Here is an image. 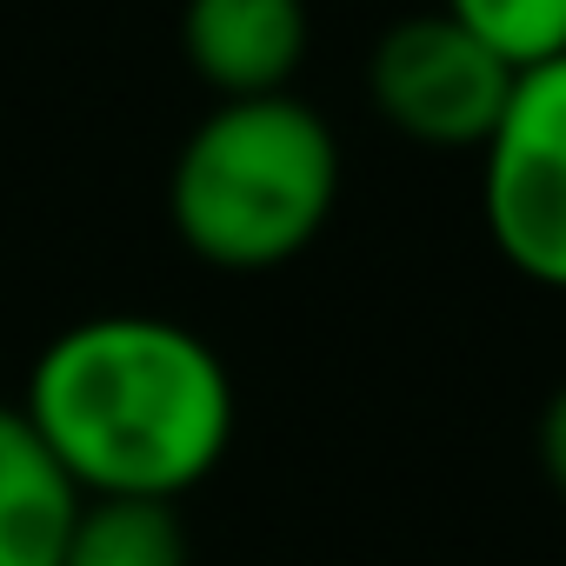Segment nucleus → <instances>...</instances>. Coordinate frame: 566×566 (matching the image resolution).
<instances>
[{"instance_id":"6e6552de","label":"nucleus","mask_w":566,"mask_h":566,"mask_svg":"<svg viewBox=\"0 0 566 566\" xmlns=\"http://www.w3.org/2000/svg\"><path fill=\"white\" fill-rule=\"evenodd\" d=\"M440 14L467 28L486 54H500L513 74L566 54V0H440Z\"/></svg>"},{"instance_id":"39448f33","label":"nucleus","mask_w":566,"mask_h":566,"mask_svg":"<svg viewBox=\"0 0 566 566\" xmlns=\"http://www.w3.org/2000/svg\"><path fill=\"white\" fill-rule=\"evenodd\" d=\"M180 54L213 101L287 94L307 61V0H187Z\"/></svg>"},{"instance_id":"7ed1b4c3","label":"nucleus","mask_w":566,"mask_h":566,"mask_svg":"<svg viewBox=\"0 0 566 566\" xmlns=\"http://www.w3.org/2000/svg\"><path fill=\"white\" fill-rule=\"evenodd\" d=\"M480 220L520 280L566 294V54L513 81L480 147Z\"/></svg>"},{"instance_id":"f257e3e1","label":"nucleus","mask_w":566,"mask_h":566,"mask_svg":"<svg viewBox=\"0 0 566 566\" xmlns=\"http://www.w3.org/2000/svg\"><path fill=\"white\" fill-rule=\"evenodd\" d=\"M21 413L87 506H174L227 460L240 400L193 327L94 314L41 347Z\"/></svg>"},{"instance_id":"0eeeda50","label":"nucleus","mask_w":566,"mask_h":566,"mask_svg":"<svg viewBox=\"0 0 566 566\" xmlns=\"http://www.w3.org/2000/svg\"><path fill=\"white\" fill-rule=\"evenodd\" d=\"M54 566H187L174 506H87Z\"/></svg>"},{"instance_id":"1a4fd4ad","label":"nucleus","mask_w":566,"mask_h":566,"mask_svg":"<svg viewBox=\"0 0 566 566\" xmlns=\"http://www.w3.org/2000/svg\"><path fill=\"white\" fill-rule=\"evenodd\" d=\"M533 453H539V473L546 486L566 500V387L539 407V433H533Z\"/></svg>"},{"instance_id":"f03ea898","label":"nucleus","mask_w":566,"mask_h":566,"mask_svg":"<svg viewBox=\"0 0 566 566\" xmlns=\"http://www.w3.org/2000/svg\"><path fill=\"white\" fill-rule=\"evenodd\" d=\"M340 207V140L294 101H213L167 174V220L180 247L220 273H266L301 260Z\"/></svg>"},{"instance_id":"423d86ee","label":"nucleus","mask_w":566,"mask_h":566,"mask_svg":"<svg viewBox=\"0 0 566 566\" xmlns=\"http://www.w3.org/2000/svg\"><path fill=\"white\" fill-rule=\"evenodd\" d=\"M87 500L21 407H0V566H54Z\"/></svg>"},{"instance_id":"20e7f679","label":"nucleus","mask_w":566,"mask_h":566,"mask_svg":"<svg viewBox=\"0 0 566 566\" xmlns=\"http://www.w3.org/2000/svg\"><path fill=\"white\" fill-rule=\"evenodd\" d=\"M513 67L486 54L467 28H453L440 8L407 14L374 41L367 61V94L380 120L433 154H480L513 101Z\"/></svg>"}]
</instances>
